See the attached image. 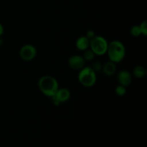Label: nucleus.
Masks as SVG:
<instances>
[{"mask_svg":"<svg viewBox=\"0 0 147 147\" xmlns=\"http://www.w3.org/2000/svg\"><path fill=\"white\" fill-rule=\"evenodd\" d=\"M106 53L110 61L115 63H120L126 55V47L121 42L113 40L108 45Z\"/></svg>","mask_w":147,"mask_h":147,"instance_id":"obj_1","label":"nucleus"},{"mask_svg":"<svg viewBox=\"0 0 147 147\" xmlns=\"http://www.w3.org/2000/svg\"><path fill=\"white\" fill-rule=\"evenodd\" d=\"M38 87L40 91L48 97H53L59 88L57 80L50 76H45L40 78Z\"/></svg>","mask_w":147,"mask_h":147,"instance_id":"obj_2","label":"nucleus"},{"mask_svg":"<svg viewBox=\"0 0 147 147\" xmlns=\"http://www.w3.org/2000/svg\"><path fill=\"white\" fill-rule=\"evenodd\" d=\"M78 78L80 84L87 88L94 86L97 80L96 72L90 67H84L80 70Z\"/></svg>","mask_w":147,"mask_h":147,"instance_id":"obj_3","label":"nucleus"},{"mask_svg":"<svg viewBox=\"0 0 147 147\" xmlns=\"http://www.w3.org/2000/svg\"><path fill=\"white\" fill-rule=\"evenodd\" d=\"M107 40L102 36H95L90 40V49L96 55H103L107 52Z\"/></svg>","mask_w":147,"mask_h":147,"instance_id":"obj_4","label":"nucleus"},{"mask_svg":"<svg viewBox=\"0 0 147 147\" xmlns=\"http://www.w3.org/2000/svg\"><path fill=\"white\" fill-rule=\"evenodd\" d=\"M37 55L36 48L32 45H24L20 50V56L25 61H30L35 57Z\"/></svg>","mask_w":147,"mask_h":147,"instance_id":"obj_5","label":"nucleus"},{"mask_svg":"<svg viewBox=\"0 0 147 147\" xmlns=\"http://www.w3.org/2000/svg\"><path fill=\"white\" fill-rule=\"evenodd\" d=\"M86 60L83 59L82 56L80 55H72L68 59V65L70 68L73 70H81L85 67Z\"/></svg>","mask_w":147,"mask_h":147,"instance_id":"obj_6","label":"nucleus"},{"mask_svg":"<svg viewBox=\"0 0 147 147\" xmlns=\"http://www.w3.org/2000/svg\"><path fill=\"white\" fill-rule=\"evenodd\" d=\"M70 97V92L69 91L68 89L65 88H58L56 91L55 94L51 97L52 98L55 99L60 103H64L69 100Z\"/></svg>","mask_w":147,"mask_h":147,"instance_id":"obj_7","label":"nucleus"},{"mask_svg":"<svg viewBox=\"0 0 147 147\" xmlns=\"http://www.w3.org/2000/svg\"><path fill=\"white\" fill-rule=\"evenodd\" d=\"M118 80H119L120 85L127 87L131 83V75L127 70H121V71L119 72V75H118Z\"/></svg>","mask_w":147,"mask_h":147,"instance_id":"obj_8","label":"nucleus"},{"mask_svg":"<svg viewBox=\"0 0 147 147\" xmlns=\"http://www.w3.org/2000/svg\"><path fill=\"white\" fill-rule=\"evenodd\" d=\"M76 46L79 50L84 51L90 47V40L86 36H81L76 40Z\"/></svg>","mask_w":147,"mask_h":147,"instance_id":"obj_9","label":"nucleus"},{"mask_svg":"<svg viewBox=\"0 0 147 147\" xmlns=\"http://www.w3.org/2000/svg\"><path fill=\"white\" fill-rule=\"evenodd\" d=\"M102 70H103V73L105 75L108 76H111L116 73V63L113 62L109 61L107 63H105L102 67Z\"/></svg>","mask_w":147,"mask_h":147,"instance_id":"obj_10","label":"nucleus"},{"mask_svg":"<svg viewBox=\"0 0 147 147\" xmlns=\"http://www.w3.org/2000/svg\"><path fill=\"white\" fill-rule=\"evenodd\" d=\"M133 74L137 78H142L146 75V70L142 66H136L134 68Z\"/></svg>","mask_w":147,"mask_h":147,"instance_id":"obj_11","label":"nucleus"},{"mask_svg":"<svg viewBox=\"0 0 147 147\" xmlns=\"http://www.w3.org/2000/svg\"><path fill=\"white\" fill-rule=\"evenodd\" d=\"M95 53L92 51L90 49H87V50H84V53H83V55L82 57H83L86 61H91L94 59L95 57Z\"/></svg>","mask_w":147,"mask_h":147,"instance_id":"obj_12","label":"nucleus"},{"mask_svg":"<svg viewBox=\"0 0 147 147\" xmlns=\"http://www.w3.org/2000/svg\"><path fill=\"white\" fill-rule=\"evenodd\" d=\"M115 93L119 96H123L126 93V87L119 85L115 89Z\"/></svg>","mask_w":147,"mask_h":147,"instance_id":"obj_13","label":"nucleus"},{"mask_svg":"<svg viewBox=\"0 0 147 147\" xmlns=\"http://www.w3.org/2000/svg\"><path fill=\"white\" fill-rule=\"evenodd\" d=\"M130 32L131 34L134 37H139L142 34L140 31V29H139V25H134L131 28L130 30Z\"/></svg>","mask_w":147,"mask_h":147,"instance_id":"obj_14","label":"nucleus"},{"mask_svg":"<svg viewBox=\"0 0 147 147\" xmlns=\"http://www.w3.org/2000/svg\"><path fill=\"white\" fill-rule=\"evenodd\" d=\"M139 29H140V31L142 34L143 35L146 36L147 35V23L146 20L142 22L140 24V25H139Z\"/></svg>","mask_w":147,"mask_h":147,"instance_id":"obj_15","label":"nucleus"},{"mask_svg":"<svg viewBox=\"0 0 147 147\" xmlns=\"http://www.w3.org/2000/svg\"><path fill=\"white\" fill-rule=\"evenodd\" d=\"M102 67H103V65H102L101 63H99V62H95V63H93V65H92L90 67L96 73V72L100 71L102 69Z\"/></svg>","mask_w":147,"mask_h":147,"instance_id":"obj_16","label":"nucleus"},{"mask_svg":"<svg viewBox=\"0 0 147 147\" xmlns=\"http://www.w3.org/2000/svg\"><path fill=\"white\" fill-rule=\"evenodd\" d=\"M86 36L90 40L96 36V34H95V32L93 31V30H89V31L87 32V34H86Z\"/></svg>","mask_w":147,"mask_h":147,"instance_id":"obj_17","label":"nucleus"},{"mask_svg":"<svg viewBox=\"0 0 147 147\" xmlns=\"http://www.w3.org/2000/svg\"><path fill=\"white\" fill-rule=\"evenodd\" d=\"M3 33H4V27H3L2 24L0 23V36L2 35Z\"/></svg>","mask_w":147,"mask_h":147,"instance_id":"obj_18","label":"nucleus"},{"mask_svg":"<svg viewBox=\"0 0 147 147\" xmlns=\"http://www.w3.org/2000/svg\"><path fill=\"white\" fill-rule=\"evenodd\" d=\"M2 42H2V40H1V39L0 38V47H1V45H2Z\"/></svg>","mask_w":147,"mask_h":147,"instance_id":"obj_19","label":"nucleus"}]
</instances>
